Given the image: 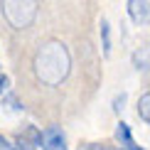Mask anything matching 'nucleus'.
Returning a JSON list of instances; mask_svg holds the SVG:
<instances>
[{"label":"nucleus","instance_id":"12","mask_svg":"<svg viewBox=\"0 0 150 150\" xmlns=\"http://www.w3.org/2000/svg\"><path fill=\"white\" fill-rule=\"evenodd\" d=\"M15 150H35V145H30L27 140H22L20 135H17V140H15Z\"/></svg>","mask_w":150,"mask_h":150},{"label":"nucleus","instance_id":"8","mask_svg":"<svg viewBox=\"0 0 150 150\" xmlns=\"http://www.w3.org/2000/svg\"><path fill=\"white\" fill-rule=\"evenodd\" d=\"M138 118L145 121V123H150V91L143 93V96L138 98Z\"/></svg>","mask_w":150,"mask_h":150},{"label":"nucleus","instance_id":"10","mask_svg":"<svg viewBox=\"0 0 150 150\" xmlns=\"http://www.w3.org/2000/svg\"><path fill=\"white\" fill-rule=\"evenodd\" d=\"M79 150H126L121 145H106V143H84V145H79ZM145 150V148H143Z\"/></svg>","mask_w":150,"mask_h":150},{"label":"nucleus","instance_id":"14","mask_svg":"<svg viewBox=\"0 0 150 150\" xmlns=\"http://www.w3.org/2000/svg\"><path fill=\"white\" fill-rule=\"evenodd\" d=\"M8 86H10V76L8 74H0V93L8 91Z\"/></svg>","mask_w":150,"mask_h":150},{"label":"nucleus","instance_id":"4","mask_svg":"<svg viewBox=\"0 0 150 150\" xmlns=\"http://www.w3.org/2000/svg\"><path fill=\"white\" fill-rule=\"evenodd\" d=\"M128 15L135 25H150V0H130Z\"/></svg>","mask_w":150,"mask_h":150},{"label":"nucleus","instance_id":"11","mask_svg":"<svg viewBox=\"0 0 150 150\" xmlns=\"http://www.w3.org/2000/svg\"><path fill=\"white\" fill-rule=\"evenodd\" d=\"M123 103H126V93H118L113 98V113H121L123 111Z\"/></svg>","mask_w":150,"mask_h":150},{"label":"nucleus","instance_id":"5","mask_svg":"<svg viewBox=\"0 0 150 150\" xmlns=\"http://www.w3.org/2000/svg\"><path fill=\"white\" fill-rule=\"evenodd\" d=\"M130 59H133V67L140 71H150V42H143L133 49V54H130Z\"/></svg>","mask_w":150,"mask_h":150},{"label":"nucleus","instance_id":"1","mask_svg":"<svg viewBox=\"0 0 150 150\" xmlns=\"http://www.w3.org/2000/svg\"><path fill=\"white\" fill-rule=\"evenodd\" d=\"M35 76L47 86H59L62 81L69 76L71 69V57H69V49H67L62 42L57 40H49L45 42L35 54Z\"/></svg>","mask_w":150,"mask_h":150},{"label":"nucleus","instance_id":"6","mask_svg":"<svg viewBox=\"0 0 150 150\" xmlns=\"http://www.w3.org/2000/svg\"><path fill=\"white\" fill-rule=\"evenodd\" d=\"M116 140L121 143V148H126V150H143L138 143L133 140V133H130V126L126 121H121L116 126Z\"/></svg>","mask_w":150,"mask_h":150},{"label":"nucleus","instance_id":"7","mask_svg":"<svg viewBox=\"0 0 150 150\" xmlns=\"http://www.w3.org/2000/svg\"><path fill=\"white\" fill-rule=\"evenodd\" d=\"M17 135H20L22 140H27L30 145H35V148H37V145H42V140H45V138H42V130H40V128H35V126H27L22 133H17Z\"/></svg>","mask_w":150,"mask_h":150},{"label":"nucleus","instance_id":"3","mask_svg":"<svg viewBox=\"0 0 150 150\" xmlns=\"http://www.w3.org/2000/svg\"><path fill=\"white\" fill-rule=\"evenodd\" d=\"M42 150H67V138L64 130L59 126H49L47 130H42Z\"/></svg>","mask_w":150,"mask_h":150},{"label":"nucleus","instance_id":"2","mask_svg":"<svg viewBox=\"0 0 150 150\" xmlns=\"http://www.w3.org/2000/svg\"><path fill=\"white\" fill-rule=\"evenodd\" d=\"M0 8H3V17L8 20L10 27L25 30L37 17V8L40 5L32 3V0H5V3H0Z\"/></svg>","mask_w":150,"mask_h":150},{"label":"nucleus","instance_id":"15","mask_svg":"<svg viewBox=\"0 0 150 150\" xmlns=\"http://www.w3.org/2000/svg\"><path fill=\"white\" fill-rule=\"evenodd\" d=\"M0 150H15V145H12L5 135H0Z\"/></svg>","mask_w":150,"mask_h":150},{"label":"nucleus","instance_id":"9","mask_svg":"<svg viewBox=\"0 0 150 150\" xmlns=\"http://www.w3.org/2000/svg\"><path fill=\"white\" fill-rule=\"evenodd\" d=\"M101 47H103V54L108 57L111 54V27L106 20H101Z\"/></svg>","mask_w":150,"mask_h":150},{"label":"nucleus","instance_id":"13","mask_svg":"<svg viewBox=\"0 0 150 150\" xmlns=\"http://www.w3.org/2000/svg\"><path fill=\"white\" fill-rule=\"evenodd\" d=\"M5 103H8V106H10V108H12V111H20V108H22V106H20V103H17V98H15V96H12V93H8V96H5Z\"/></svg>","mask_w":150,"mask_h":150}]
</instances>
